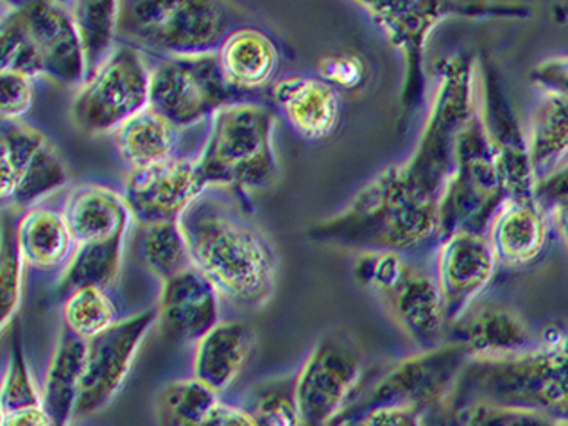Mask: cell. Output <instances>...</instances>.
Instances as JSON below:
<instances>
[{
    "instance_id": "cell-1",
    "label": "cell",
    "mask_w": 568,
    "mask_h": 426,
    "mask_svg": "<svg viewBox=\"0 0 568 426\" xmlns=\"http://www.w3.org/2000/svg\"><path fill=\"white\" fill-rule=\"evenodd\" d=\"M233 192L209 189L180 219L192 264L223 300L244 311L270 303L278 256L270 236L235 201Z\"/></svg>"
},
{
    "instance_id": "cell-2",
    "label": "cell",
    "mask_w": 568,
    "mask_h": 426,
    "mask_svg": "<svg viewBox=\"0 0 568 426\" xmlns=\"http://www.w3.org/2000/svg\"><path fill=\"white\" fill-rule=\"evenodd\" d=\"M316 242L369 253L415 256L436 251L439 212L419 209L404 200L387 171L373 178L352 203L308 232Z\"/></svg>"
},
{
    "instance_id": "cell-3",
    "label": "cell",
    "mask_w": 568,
    "mask_h": 426,
    "mask_svg": "<svg viewBox=\"0 0 568 426\" xmlns=\"http://www.w3.org/2000/svg\"><path fill=\"white\" fill-rule=\"evenodd\" d=\"M468 404L535 410L568 425V337L518 357L471 358L445 405Z\"/></svg>"
},
{
    "instance_id": "cell-4",
    "label": "cell",
    "mask_w": 568,
    "mask_h": 426,
    "mask_svg": "<svg viewBox=\"0 0 568 426\" xmlns=\"http://www.w3.org/2000/svg\"><path fill=\"white\" fill-rule=\"evenodd\" d=\"M275 125V112L255 102H235L215 113L196 160L210 189L243 195L275 186L280 180Z\"/></svg>"
},
{
    "instance_id": "cell-5",
    "label": "cell",
    "mask_w": 568,
    "mask_h": 426,
    "mask_svg": "<svg viewBox=\"0 0 568 426\" xmlns=\"http://www.w3.org/2000/svg\"><path fill=\"white\" fill-rule=\"evenodd\" d=\"M373 23L381 29L387 42L402 52L406 63V83L402 92V104L406 112L418 110L425 101L427 74H425V49L439 23L456 17L488 19L509 17L523 19L531 14V8L520 2H450V0H372L359 2Z\"/></svg>"
},
{
    "instance_id": "cell-6",
    "label": "cell",
    "mask_w": 568,
    "mask_h": 426,
    "mask_svg": "<svg viewBox=\"0 0 568 426\" xmlns=\"http://www.w3.org/2000/svg\"><path fill=\"white\" fill-rule=\"evenodd\" d=\"M2 70L29 79L49 78L83 87L84 60L70 10L54 2H29L2 17Z\"/></svg>"
},
{
    "instance_id": "cell-7",
    "label": "cell",
    "mask_w": 568,
    "mask_h": 426,
    "mask_svg": "<svg viewBox=\"0 0 568 426\" xmlns=\"http://www.w3.org/2000/svg\"><path fill=\"white\" fill-rule=\"evenodd\" d=\"M229 29V11L210 0H131L119 10L122 43L163 58L215 54Z\"/></svg>"
},
{
    "instance_id": "cell-8",
    "label": "cell",
    "mask_w": 568,
    "mask_h": 426,
    "mask_svg": "<svg viewBox=\"0 0 568 426\" xmlns=\"http://www.w3.org/2000/svg\"><path fill=\"white\" fill-rule=\"evenodd\" d=\"M357 278L383 296L396 325L419 353L447 344V315L434 265L427 270L415 256L369 253L357 265Z\"/></svg>"
},
{
    "instance_id": "cell-9",
    "label": "cell",
    "mask_w": 568,
    "mask_h": 426,
    "mask_svg": "<svg viewBox=\"0 0 568 426\" xmlns=\"http://www.w3.org/2000/svg\"><path fill=\"white\" fill-rule=\"evenodd\" d=\"M364 373V353L352 335L331 329L294 375L300 426H336L355 402Z\"/></svg>"
},
{
    "instance_id": "cell-10",
    "label": "cell",
    "mask_w": 568,
    "mask_h": 426,
    "mask_svg": "<svg viewBox=\"0 0 568 426\" xmlns=\"http://www.w3.org/2000/svg\"><path fill=\"white\" fill-rule=\"evenodd\" d=\"M504 201L503 180L479 104L463 133L456 174L439 206V242L459 230L488 232L489 223Z\"/></svg>"
},
{
    "instance_id": "cell-11",
    "label": "cell",
    "mask_w": 568,
    "mask_h": 426,
    "mask_svg": "<svg viewBox=\"0 0 568 426\" xmlns=\"http://www.w3.org/2000/svg\"><path fill=\"white\" fill-rule=\"evenodd\" d=\"M471 361L465 344L447 343L433 352L396 364L366 393L355 398L339 423L378 407L416 408L430 414L447 404L462 378L463 369Z\"/></svg>"
},
{
    "instance_id": "cell-12",
    "label": "cell",
    "mask_w": 568,
    "mask_h": 426,
    "mask_svg": "<svg viewBox=\"0 0 568 426\" xmlns=\"http://www.w3.org/2000/svg\"><path fill=\"white\" fill-rule=\"evenodd\" d=\"M151 69L139 49L119 43L101 69L84 81L72 104V121L87 135H113L150 108Z\"/></svg>"
},
{
    "instance_id": "cell-13",
    "label": "cell",
    "mask_w": 568,
    "mask_h": 426,
    "mask_svg": "<svg viewBox=\"0 0 568 426\" xmlns=\"http://www.w3.org/2000/svg\"><path fill=\"white\" fill-rule=\"evenodd\" d=\"M221 70L220 57L163 58L151 69L150 106L182 128L212 119L224 106L244 102Z\"/></svg>"
},
{
    "instance_id": "cell-14",
    "label": "cell",
    "mask_w": 568,
    "mask_h": 426,
    "mask_svg": "<svg viewBox=\"0 0 568 426\" xmlns=\"http://www.w3.org/2000/svg\"><path fill=\"white\" fill-rule=\"evenodd\" d=\"M0 195L8 210H29L69 181L63 158L42 131L20 121H2Z\"/></svg>"
},
{
    "instance_id": "cell-15",
    "label": "cell",
    "mask_w": 568,
    "mask_h": 426,
    "mask_svg": "<svg viewBox=\"0 0 568 426\" xmlns=\"http://www.w3.org/2000/svg\"><path fill=\"white\" fill-rule=\"evenodd\" d=\"M159 325V311H144L119 321L87 344V362L75 405L74 423L103 413L130 376L145 335Z\"/></svg>"
},
{
    "instance_id": "cell-16",
    "label": "cell",
    "mask_w": 568,
    "mask_h": 426,
    "mask_svg": "<svg viewBox=\"0 0 568 426\" xmlns=\"http://www.w3.org/2000/svg\"><path fill=\"white\" fill-rule=\"evenodd\" d=\"M433 265L450 328L491 285L499 262L486 233L459 230L439 242Z\"/></svg>"
},
{
    "instance_id": "cell-17",
    "label": "cell",
    "mask_w": 568,
    "mask_h": 426,
    "mask_svg": "<svg viewBox=\"0 0 568 426\" xmlns=\"http://www.w3.org/2000/svg\"><path fill=\"white\" fill-rule=\"evenodd\" d=\"M479 104L506 200H532L536 197V180L527 133L518 124L497 70L483 63L479 69Z\"/></svg>"
},
{
    "instance_id": "cell-18",
    "label": "cell",
    "mask_w": 568,
    "mask_h": 426,
    "mask_svg": "<svg viewBox=\"0 0 568 426\" xmlns=\"http://www.w3.org/2000/svg\"><path fill=\"white\" fill-rule=\"evenodd\" d=\"M209 189L196 160L176 158L156 168L130 171L124 200L140 226L171 223L180 221Z\"/></svg>"
},
{
    "instance_id": "cell-19",
    "label": "cell",
    "mask_w": 568,
    "mask_h": 426,
    "mask_svg": "<svg viewBox=\"0 0 568 426\" xmlns=\"http://www.w3.org/2000/svg\"><path fill=\"white\" fill-rule=\"evenodd\" d=\"M221 300L217 288L196 267L165 280L156 306L163 337L171 343L196 346L223 321Z\"/></svg>"
},
{
    "instance_id": "cell-20",
    "label": "cell",
    "mask_w": 568,
    "mask_h": 426,
    "mask_svg": "<svg viewBox=\"0 0 568 426\" xmlns=\"http://www.w3.org/2000/svg\"><path fill=\"white\" fill-rule=\"evenodd\" d=\"M447 343L465 344L471 358H508L540 348L526 321L506 306L471 308L448 328Z\"/></svg>"
},
{
    "instance_id": "cell-21",
    "label": "cell",
    "mask_w": 568,
    "mask_h": 426,
    "mask_svg": "<svg viewBox=\"0 0 568 426\" xmlns=\"http://www.w3.org/2000/svg\"><path fill=\"white\" fill-rule=\"evenodd\" d=\"M550 213L540 201L506 200L489 223V246L504 267H527L546 250Z\"/></svg>"
},
{
    "instance_id": "cell-22",
    "label": "cell",
    "mask_w": 568,
    "mask_h": 426,
    "mask_svg": "<svg viewBox=\"0 0 568 426\" xmlns=\"http://www.w3.org/2000/svg\"><path fill=\"white\" fill-rule=\"evenodd\" d=\"M258 335L250 323L223 320L194 346L192 376L215 394H224L250 366Z\"/></svg>"
},
{
    "instance_id": "cell-23",
    "label": "cell",
    "mask_w": 568,
    "mask_h": 426,
    "mask_svg": "<svg viewBox=\"0 0 568 426\" xmlns=\"http://www.w3.org/2000/svg\"><path fill=\"white\" fill-rule=\"evenodd\" d=\"M273 101L287 124L305 140L332 135L339 121V95L325 79L293 75L273 87Z\"/></svg>"
},
{
    "instance_id": "cell-24",
    "label": "cell",
    "mask_w": 568,
    "mask_h": 426,
    "mask_svg": "<svg viewBox=\"0 0 568 426\" xmlns=\"http://www.w3.org/2000/svg\"><path fill=\"white\" fill-rule=\"evenodd\" d=\"M61 212L75 246L128 233L133 221L124 195L99 185H81L70 191Z\"/></svg>"
},
{
    "instance_id": "cell-25",
    "label": "cell",
    "mask_w": 568,
    "mask_h": 426,
    "mask_svg": "<svg viewBox=\"0 0 568 426\" xmlns=\"http://www.w3.org/2000/svg\"><path fill=\"white\" fill-rule=\"evenodd\" d=\"M113 144L130 171L156 168L176 160L180 128L150 106L113 133Z\"/></svg>"
},
{
    "instance_id": "cell-26",
    "label": "cell",
    "mask_w": 568,
    "mask_h": 426,
    "mask_svg": "<svg viewBox=\"0 0 568 426\" xmlns=\"http://www.w3.org/2000/svg\"><path fill=\"white\" fill-rule=\"evenodd\" d=\"M17 239L23 264L45 273L65 270L75 251L63 212L45 206H33L23 213L17 223Z\"/></svg>"
},
{
    "instance_id": "cell-27",
    "label": "cell",
    "mask_w": 568,
    "mask_h": 426,
    "mask_svg": "<svg viewBox=\"0 0 568 426\" xmlns=\"http://www.w3.org/2000/svg\"><path fill=\"white\" fill-rule=\"evenodd\" d=\"M217 57L226 83L241 93L270 83L278 67L275 42L266 33L253 28L232 31L221 45Z\"/></svg>"
},
{
    "instance_id": "cell-28",
    "label": "cell",
    "mask_w": 568,
    "mask_h": 426,
    "mask_svg": "<svg viewBox=\"0 0 568 426\" xmlns=\"http://www.w3.org/2000/svg\"><path fill=\"white\" fill-rule=\"evenodd\" d=\"M87 344L61 328L42 389L43 408L54 426H72L74 423L87 362Z\"/></svg>"
},
{
    "instance_id": "cell-29",
    "label": "cell",
    "mask_w": 568,
    "mask_h": 426,
    "mask_svg": "<svg viewBox=\"0 0 568 426\" xmlns=\"http://www.w3.org/2000/svg\"><path fill=\"white\" fill-rule=\"evenodd\" d=\"M527 145L536 185L568 162L567 95L541 92L527 130Z\"/></svg>"
},
{
    "instance_id": "cell-30",
    "label": "cell",
    "mask_w": 568,
    "mask_h": 426,
    "mask_svg": "<svg viewBox=\"0 0 568 426\" xmlns=\"http://www.w3.org/2000/svg\"><path fill=\"white\" fill-rule=\"evenodd\" d=\"M128 233L113 236L110 241L90 242L75 246L74 255L61 273L57 296L61 302L81 288H108L119 278Z\"/></svg>"
},
{
    "instance_id": "cell-31",
    "label": "cell",
    "mask_w": 568,
    "mask_h": 426,
    "mask_svg": "<svg viewBox=\"0 0 568 426\" xmlns=\"http://www.w3.org/2000/svg\"><path fill=\"white\" fill-rule=\"evenodd\" d=\"M119 10L121 2L115 0H80L70 4L83 52L84 81L106 63L119 45Z\"/></svg>"
},
{
    "instance_id": "cell-32",
    "label": "cell",
    "mask_w": 568,
    "mask_h": 426,
    "mask_svg": "<svg viewBox=\"0 0 568 426\" xmlns=\"http://www.w3.org/2000/svg\"><path fill=\"white\" fill-rule=\"evenodd\" d=\"M139 256L162 282L194 267L180 221L140 226Z\"/></svg>"
},
{
    "instance_id": "cell-33",
    "label": "cell",
    "mask_w": 568,
    "mask_h": 426,
    "mask_svg": "<svg viewBox=\"0 0 568 426\" xmlns=\"http://www.w3.org/2000/svg\"><path fill=\"white\" fill-rule=\"evenodd\" d=\"M221 396L194 376L169 382L156 398L159 426H200Z\"/></svg>"
},
{
    "instance_id": "cell-34",
    "label": "cell",
    "mask_w": 568,
    "mask_h": 426,
    "mask_svg": "<svg viewBox=\"0 0 568 426\" xmlns=\"http://www.w3.org/2000/svg\"><path fill=\"white\" fill-rule=\"evenodd\" d=\"M425 426H568L555 417L524 408L468 404L445 407L425 416Z\"/></svg>"
},
{
    "instance_id": "cell-35",
    "label": "cell",
    "mask_w": 568,
    "mask_h": 426,
    "mask_svg": "<svg viewBox=\"0 0 568 426\" xmlns=\"http://www.w3.org/2000/svg\"><path fill=\"white\" fill-rule=\"evenodd\" d=\"M119 321L112 297L103 288H81L63 300V328L84 343L103 335Z\"/></svg>"
},
{
    "instance_id": "cell-36",
    "label": "cell",
    "mask_w": 568,
    "mask_h": 426,
    "mask_svg": "<svg viewBox=\"0 0 568 426\" xmlns=\"http://www.w3.org/2000/svg\"><path fill=\"white\" fill-rule=\"evenodd\" d=\"M239 405L250 414L255 426H300L294 376L256 384Z\"/></svg>"
},
{
    "instance_id": "cell-37",
    "label": "cell",
    "mask_w": 568,
    "mask_h": 426,
    "mask_svg": "<svg viewBox=\"0 0 568 426\" xmlns=\"http://www.w3.org/2000/svg\"><path fill=\"white\" fill-rule=\"evenodd\" d=\"M10 352V362H8V371L2 384V399H0L2 413L43 405L42 390L34 384L33 375L23 355L20 328H14L11 334Z\"/></svg>"
},
{
    "instance_id": "cell-38",
    "label": "cell",
    "mask_w": 568,
    "mask_h": 426,
    "mask_svg": "<svg viewBox=\"0 0 568 426\" xmlns=\"http://www.w3.org/2000/svg\"><path fill=\"white\" fill-rule=\"evenodd\" d=\"M19 223V221H17ZM22 265L19 239H17V224L11 223L8 215L2 226V285H0V323L2 329L13 323L22 302Z\"/></svg>"
},
{
    "instance_id": "cell-39",
    "label": "cell",
    "mask_w": 568,
    "mask_h": 426,
    "mask_svg": "<svg viewBox=\"0 0 568 426\" xmlns=\"http://www.w3.org/2000/svg\"><path fill=\"white\" fill-rule=\"evenodd\" d=\"M33 79L19 72L2 70L0 74V110H2V121H20V116L33 106Z\"/></svg>"
},
{
    "instance_id": "cell-40",
    "label": "cell",
    "mask_w": 568,
    "mask_h": 426,
    "mask_svg": "<svg viewBox=\"0 0 568 426\" xmlns=\"http://www.w3.org/2000/svg\"><path fill=\"white\" fill-rule=\"evenodd\" d=\"M320 75L336 90H357L366 81V63L349 52L332 54L320 61Z\"/></svg>"
},
{
    "instance_id": "cell-41",
    "label": "cell",
    "mask_w": 568,
    "mask_h": 426,
    "mask_svg": "<svg viewBox=\"0 0 568 426\" xmlns=\"http://www.w3.org/2000/svg\"><path fill=\"white\" fill-rule=\"evenodd\" d=\"M425 416L416 408L378 407L352 417L339 426H425Z\"/></svg>"
},
{
    "instance_id": "cell-42",
    "label": "cell",
    "mask_w": 568,
    "mask_h": 426,
    "mask_svg": "<svg viewBox=\"0 0 568 426\" xmlns=\"http://www.w3.org/2000/svg\"><path fill=\"white\" fill-rule=\"evenodd\" d=\"M532 83L541 92L561 93L568 98V57L549 58L531 72Z\"/></svg>"
},
{
    "instance_id": "cell-43",
    "label": "cell",
    "mask_w": 568,
    "mask_h": 426,
    "mask_svg": "<svg viewBox=\"0 0 568 426\" xmlns=\"http://www.w3.org/2000/svg\"><path fill=\"white\" fill-rule=\"evenodd\" d=\"M200 426H255L253 425L252 417L239 404H230L221 399L220 404L215 405L210 410L209 416L203 419Z\"/></svg>"
},
{
    "instance_id": "cell-44",
    "label": "cell",
    "mask_w": 568,
    "mask_h": 426,
    "mask_svg": "<svg viewBox=\"0 0 568 426\" xmlns=\"http://www.w3.org/2000/svg\"><path fill=\"white\" fill-rule=\"evenodd\" d=\"M0 426H54L43 405L6 410L0 414Z\"/></svg>"
},
{
    "instance_id": "cell-45",
    "label": "cell",
    "mask_w": 568,
    "mask_h": 426,
    "mask_svg": "<svg viewBox=\"0 0 568 426\" xmlns=\"http://www.w3.org/2000/svg\"><path fill=\"white\" fill-rule=\"evenodd\" d=\"M546 209L550 213V219L558 226L559 235L564 239L568 250V191L556 195L555 200L546 204Z\"/></svg>"
}]
</instances>
